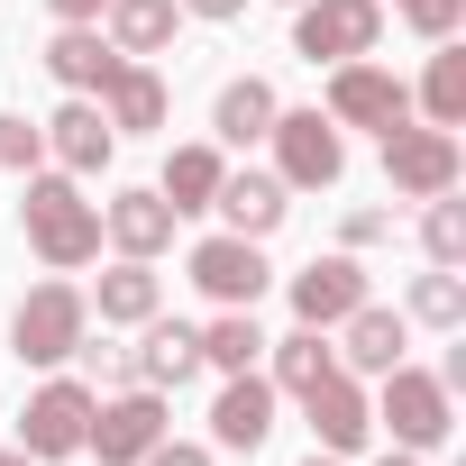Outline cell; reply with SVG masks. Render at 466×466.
<instances>
[{"instance_id":"1","label":"cell","mask_w":466,"mask_h":466,"mask_svg":"<svg viewBox=\"0 0 466 466\" xmlns=\"http://www.w3.org/2000/svg\"><path fill=\"white\" fill-rule=\"evenodd\" d=\"M19 228H28V248L46 275H83L101 257V201H83L74 174H19Z\"/></svg>"},{"instance_id":"2","label":"cell","mask_w":466,"mask_h":466,"mask_svg":"<svg viewBox=\"0 0 466 466\" xmlns=\"http://www.w3.org/2000/svg\"><path fill=\"white\" fill-rule=\"evenodd\" d=\"M83 339H92V302H83V284L46 275V284L19 293V311H10V357H19V366H46V375H56Z\"/></svg>"},{"instance_id":"3","label":"cell","mask_w":466,"mask_h":466,"mask_svg":"<svg viewBox=\"0 0 466 466\" xmlns=\"http://www.w3.org/2000/svg\"><path fill=\"white\" fill-rule=\"evenodd\" d=\"M366 402H375V430H393V448H411V457L448 448V430H457V393L430 366H384Z\"/></svg>"},{"instance_id":"4","label":"cell","mask_w":466,"mask_h":466,"mask_svg":"<svg viewBox=\"0 0 466 466\" xmlns=\"http://www.w3.org/2000/svg\"><path fill=\"white\" fill-rule=\"evenodd\" d=\"M266 147H275V183L284 192H329L348 174V137H339L329 110H275Z\"/></svg>"},{"instance_id":"5","label":"cell","mask_w":466,"mask_h":466,"mask_svg":"<svg viewBox=\"0 0 466 466\" xmlns=\"http://www.w3.org/2000/svg\"><path fill=\"white\" fill-rule=\"evenodd\" d=\"M92 384L83 375H46L37 393H28V411H19V448L37 457V466H65V457H83V439H92Z\"/></svg>"},{"instance_id":"6","label":"cell","mask_w":466,"mask_h":466,"mask_svg":"<svg viewBox=\"0 0 466 466\" xmlns=\"http://www.w3.org/2000/svg\"><path fill=\"white\" fill-rule=\"evenodd\" d=\"M457 174H466V147H457V128H430V119H402V128H384V183H393L402 201L457 192Z\"/></svg>"},{"instance_id":"7","label":"cell","mask_w":466,"mask_h":466,"mask_svg":"<svg viewBox=\"0 0 466 466\" xmlns=\"http://www.w3.org/2000/svg\"><path fill=\"white\" fill-rule=\"evenodd\" d=\"M183 275H192V293L210 302V311H257L266 302V284H275V266H266V248L257 238H201L192 257H183Z\"/></svg>"},{"instance_id":"8","label":"cell","mask_w":466,"mask_h":466,"mask_svg":"<svg viewBox=\"0 0 466 466\" xmlns=\"http://www.w3.org/2000/svg\"><path fill=\"white\" fill-rule=\"evenodd\" d=\"M384 37V0H302L293 10V56L302 65H357Z\"/></svg>"},{"instance_id":"9","label":"cell","mask_w":466,"mask_h":466,"mask_svg":"<svg viewBox=\"0 0 466 466\" xmlns=\"http://www.w3.org/2000/svg\"><path fill=\"white\" fill-rule=\"evenodd\" d=\"M156 439H165V393H156V384H128V393H101V402H92V439H83V448H92L101 466H137Z\"/></svg>"},{"instance_id":"10","label":"cell","mask_w":466,"mask_h":466,"mask_svg":"<svg viewBox=\"0 0 466 466\" xmlns=\"http://www.w3.org/2000/svg\"><path fill=\"white\" fill-rule=\"evenodd\" d=\"M329 119H339V128H375V137H384V128H402V119H411V83H402V74H384V65H366V56H357V65H329Z\"/></svg>"},{"instance_id":"11","label":"cell","mask_w":466,"mask_h":466,"mask_svg":"<svg viewBox=\"0 0 466 466\" xmlns=\"http://www.w3.org/2000/svg\"><path fill=\"white\" fill-rule=\"evenodd\" d=\"M284 293H293V320H302V329H339L357 302H375V293H366V266H357L348 248H329V257H311L302 275H284Z\"/></svg>"},{"instance_id":"12","label":"cell","mask_w":466,"mask_h":466,"mask_svg":"<svg viewBox=\"0 0 466 466\" xmlns=\"http://www.w3.org/2000/svg\"><path fill=\"white\" fill-rule=\"evenodd\" d=\"M275 384L257 375V366H238V375H228L219 384V402H210V448H228V457H257L266 439H275Z\"/></svg>"},{"instance_id":"13","label":"cell","mask_w":466,"mask_h":466,"mask_svg":"<svg viewBox=\"0 0 466 466\" xmlns=\"http://www.w3.org/2000/svg\"><path fill=\"white\" fill-rule=\"evenodd\" d=\"M174 228H183V219H174V201H165L156 183H128V192L101 201V248H119V257H147V266H156V257L174 248Z\"/></svg>"},{"instance_id":"14","label":"cell","mask_w":466,"mask_h":466,"mask_svg":"<svg viewBox=\"0 0 466 466\" xmlns=\"http://www.w3.org/2000/svg\"><path fill=\"white\" fill-rule=\"evenodd\" d=\"M302 411H311V439H320L329 457H357V448L375 439V402H366V384H357L348 366H329V375L302 393Z\"/></svg>"},{"instance_id":"15","label":"cell","mask_w":466,"mask_h":466,"mask_svg":"<svg viewBox=\"0 0 466 466\" xmlns=\"http://www.w3.org/2000/svg\"><path fill=\"white\" fill-rule=\"evenodd\" d=\"M46 156H56V174H101L110 156H119V128L101 119V101H83V92H65V110L46 119Z\"/></svg>"},{"instance_id":"16","label":"cell","mask_w":466,"mask_h":466,"mask_svg":"<svg viewBox=\"0 0 466 466\" xmlns=\"http://www.w3.org/2000/svg\"><path fill=\"white\" fill-rule=\"evenodd\" d=\"M402 348H411V320L402 311H384V302H357L348 320H339V366L348 375H384V366H402Z\"/></svg>"},{"instance_id":"17","label":"cell","mask_w":466,"mask_h":466,"mask_svg":"<svg viewBox=\"0 0 466 466\" xmlns=\"http://www.w3.org/2000/svg\"><path fill=\"white\" fill-rule=\"evenodd\" d=\"M83 302H92V320H101V329H137V320H156V311H165V275H156L147 257H119Z\"/></svg>"},{"instance_id":"18","label":"cell","mask_w":466,"mask_h":466,"mask_svg":"<svg viewBox=\"0 0 466 466\" xmlns=\"http://www.w3.org/2000/svg\"><path fill=\"white\" fill-rule=\"evenodd\" d=\"M192 375H201V329H192V320H174V311L137 320V384L174 393V384H192Z\"/></svg>"},{"instance_id":"19","label":"cell","mask_w":466,"mask_h":466,"mask_svg":"<svg viewBox=\"0 0 466 466\" xmlns=\"http://www.w3.org/2000/svg\"><path fill=\"white\" fill-rule=\"evenodd\" d=\"M101 119H110L119 137H147V128H165V119H174V92H165V74H156V65H119V74L101 83Z\"/></svg>"},{"instance_id":"20","label":"cell","mask_w":466,"mask_h":466,"mask_svg":"<svg viewBox=\"0 0 466 466\" xmlns=\"http://www.w3.org/2000/svg\"><path fill=\"white\" fill-rule=\"evenodd\" d=\"M210 210L228 219V238H275L293 201H284V183H275V174H219Z\"/></svg>"},{"instance_id":"21","label":"cell","mask_w":466,"mask_h":466,"mask_svg":"<svg viewBox=\"0 0 466 466\" xmlns=\"http://www.w3.org/2000/svg\"><path fill=\"white\" fill-rule=\"evenodd\" d=\"M119 65H128V56H119L101 28H56V37H46V74H56L65 92H83V101H101V83H110Z\"/></svg>"},{"instance_id":"22","label":"cell","mask_w":466,"mask_h":466,"mask_svg":"<svg viewBox=\"0 0 466 466\" xmlns=\"http://www.w3.org/2000/svg\"><path fill=\"white\" fill-rule=\"evenodd\" d=\"M174 28H183V10H174V0H110V10H101V37H110L128 65L165 56V46H174Z\"/></svg>"},{"instance_id":"23","label":"cell","mask_w":466,"mask_h":466,"mask_svg":"<svg viewBox=\"0 0 466 466\" xmlns=\"http://www.w3.org/2000/svg\"><path fill=\"white\" fill-rule=\"evenodd\" d=\"M219 174H228V156H219L210 137H192V147H174V156H165L156 192L174 201V219H201V210H210V192H219Z\"/></svg>"},{"instance_id":"24","label":"cell","mask_w":466,"mask_h":466,"mask_svg":"<svg viewBox=\"0 0 466 466\" xmlns=\"http://www.w3.org/2000/svg\"><path fill=\"white\" fill-rule=\"evenodd\" d=\"M275 83L266 74H238V83H219V101H210V128H219V147H257L266 128H275Z\"/></svg>"},{"instance_id":"25","label":"cell","mask_w":466,"mask_h":466,"mask_svg":"<svg viewBox=\"0 0 466 466\" xmlns=\"http://www.w3.org/2000/svg\"><path fill=\"white\" fill-rule=\"evenodd\" d=\"M411 110H420L430 128H466V46H457V37H439V56H430Z\"/></svg>"},{"instance_id":"26","label":"cell","mask_w":466,"mask_h":466,"mask_svg":"<svg viewBox=\"0 0 466 466\" xmlns=\"http://www.w3.org/2000/svg\"><path fill=\"white\" fill-rule=\"evenodd\" d=\"M266 357H275V366H266V384H275V393H293V402H302V393H311V384L339 366V357H329V329H293V339H266Z\"/></svg>"},{"instance_id":"27","label":"cell","mask_w":466,"mask_h":466,"mask_svg":"<svg viewBox=\"0 0 466 466\" xmlns=\"http://www.w3.org/2000/svg\"><path fill=\"white\" fill-rule=\"evenodd\" d=\"M402 320H420V329H466V275L457 266H430V275H411V293H402Z\"/></svg>"},{"instance_id":"28","label":"cell","mask_w":466,"mask_h":466,"mask_svg":"<svg viewBox=\"0 0 466 466\" xmlns=\"http://www.w3.org/2000/svg\"><path fill=\"white\" fill-rule=\"evenodd\" d=\"M257 357H266V329H257V311H219V320H201V366L238 375V366H257Z\"/></svg>"},{"instance_id":"29","label":"cell","mask_w":466,"mask_h":466,"mask_svg":"<svg viewBox=\"0 0 466 466\" xmlns=\"http://www.w3.org/2000/svg\"><path fill=\"white\" fill-rule=\"evenodd\" d=\"M420 257L430 266H466V201L457 192H430L420 201Z\"/></svg>"},{"instance_id":"30","label":"cell","mask_w":466,"mask_h":466,"mask_svg":"<svg viewBox=\"0 0 466 466\" xmlns=\"http://www.w3.org/2000/svg\"><path fill=\"white\" fill-rule=\"evenodd\" d=\"M46 165V128L19 119V110H0V174H37Z\"/></svg>"},{"instance_id":"31","label":"cell","mask_w":466,"mask_h":466,"mask_svg":"<svg viewBox=\"0 0 466 466\" xmlns=\"http://www.w3.org/2000/svg\"><path fill=\"white\" fill-rule=\"evenodd\" d=\"M393 10H402V28H411V37H430V46L466 28V0H393Z\"/></svg>"},{"instance_id":"32","label":"cell","mask_w":466,"mask_h":466,"mask_svg":"<svg viewBox=\"0 0 466 466\" xmlns=\"http://www.w3.org/2000/svg\"><path fill=\"white\" fill-rule=\"evenodd\" d=\"M74 357H83V366H92V384H101V393H128V384H137V348H110V339H101V348H92V339H83V348H74Z\"/></svg>"},{"instance_id":"33","label":"cell","mask_w":466,"mask_h":466,"mask_svg":"<svg viewBox=\"0 0 466 466\" xmlns=\"http://www.w3.org/2000/svg\"><path fill=\"white\" fill-rule=\"evenodd\" d=\"M384 238H393V210H348V219H339V248H348V257H366V248H384Z\"/></svg>"},{"instance_id":"34","label":"cell","mask_w":466,"mask_h":466,"mask_svg":"<svg viewBox=\"0 0 466 466\" xmlns=\"http://www.w3.org/2000/svg\"><path fill=\"white\" fill-rule=\"evenodd\" d=\"M137 466H210V448H201V439H174V430H165V439H156V448H147Z\"/></svg>"},{"instance_id":"35","label":"cell","mask_w":466,"mask_h":466,"mask_svg":"<svg viewBox=\"0 0 466 466\" xmlns=\"http://www.w3.org/2000/svg\"><path fill=\"white\" fill-rule=\"evenodd\" d=\"M46 10H56V28H101L110 0H46Z\"/></svg>"},{"instance_id":"36","label":"cell","mask_w":466,"mask_h":466,"mask_svg":"<svg viewBox=\"0 0 466 466\" xmlns=\"http://www.w3.org/2000/svg\"><path fill=\"white\" fill-rule=\"evenodd\" d=\"M174 10H183V19H238L248 0H174Z\"/></svg>"},{"instance_id":"37","label":"cell","mask_w":466,"mask_h":466,"mask_svg":"<svg viewBox=\"0 0 466 466\" xmlns=\"http://www.w3.org/2000/svg\"><path fill=\"white\" fill-rule=\"evenodd\" d=\"M375 466H420V457H411V448H384V457H375Z\"/></svg>"},{"instance_id":"38","label":"cell","mask_w":466,"mask_h":466,"mask_svg":"<svg viewBox=\"0 0 466 466\" xmlns=\"http://www.w3.org/2000/svg\"><path fill=\"white\" fill-rule=\"evenodd\" d=\"M0 466H37V457H28V448H0Z\"/></svg>"},{"instance_id":"39","label":"cell","mask_w":466,"mask_h":466,"mask_svg":"<svg viewBox=\"0 0 466 466\" xmlns=\"http://www.w3.org/2000/svg\"><path fill=\"white\" fill-rule=\"evenodd\" d=\"M302 466H348V457H329V448H311V457H302Z\"/></svg>"},{"instance_id":"40","label":"cell","mask_w":466,"mask_h":466,"mask_svg":"<svg viewBox=\"0 0 466 466\" xmlns=\"http://www.w3.org/2000/svg\"><path fill=\"white\" fill-rule=\"evenodd\" d=\"M284 10H302V0H284Z\"/></svg>"}]
</instances>
